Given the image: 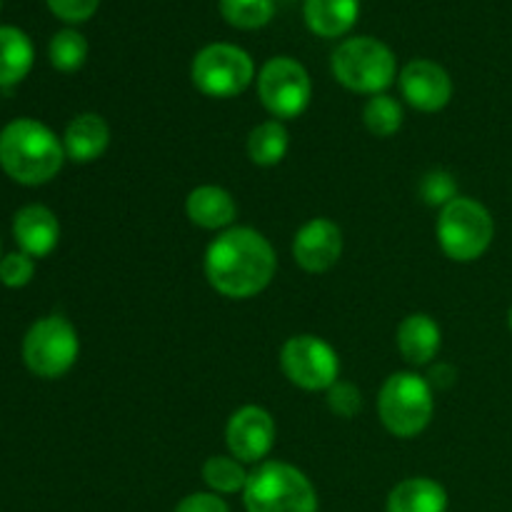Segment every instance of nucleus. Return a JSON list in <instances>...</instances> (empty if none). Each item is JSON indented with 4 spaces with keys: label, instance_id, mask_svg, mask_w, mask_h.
Here are the masks:
<instances>
[{
    "label": "nucleus",
    "instance_id": "nucleus-10",
    "mask_svg": "<svg viewBox=\"0 0 512 512\" xmlns=\"http://www.w3.org/2000/svg\"><path fill=\"white\" fill-rule=\"evenodd\" d=\"M280 368L290 383L315 393L338 383L340 358L318 335H293L280 350Z\"/></svg>",
    "mask_w": 512,
    "mask_h": 512
},
{
    "label": "nucleus",
    "instance_id": "nucleus-4",
    "mask_svg": "<svg viewBox=\"0 0 512 512\" xmlns=\"http://www.w3.org/2000/svg\"><path fill=\"white\" fill-rule=\"evenodd\" d=\"M330 65H333V75L340 85L365 95H380L393 85L395 75H398L393 50L368 35L350 38L338 45Z\"/></svg>",
    "mask_w": 512,
    "mask_h": 512
},
{
    "label": "nucleus",
    "instance_id": "nucleus-30",
    "mask_svg": "<svg viewBox=\"0 0 512 512\" xmlns=\"http://www.w3.org/2000/svg\"><path fill=\"white\" fill-rule=\"evenodd\" d=\"M175 512H230L228 503L218 493H193L178 503Z\"/></svg>",
    "mask_w": 512,
    "mask_h": 512
},
{
    "label": "nucleus",
    "instance_id": "nucleus-12",
    "mask_svg": "<svg viewBox=\"0 0 512 512\" xmlns=\"http://www.w3.org/2000/svg\"><path fill=\"white\" fill-rule=\"evenodd\" d=\"M400 90L403 98L420 113H438L453 98V80L443 65L433 60H410L400 70Z\"/></svg>",
    "mask_w": 512,
    "mask_h": 512
},
{
    "label": "nucleus",
    "instance_id": "nucleus-27",
    "mask_svg": "<svg viewBox=\"0 0 512 512\" xmlns=\"http://www.w3.org/2000/svg\"><path fill=\"white\" fill-rule=\"evenodd\" d=\"M35 275V263L30 255H25L23 250L18 253H8L0 258V283L5 288H25V285L33 280Z\"/></svg>",
    "mask_w": 512,
    "mask_h": 512
},
{
    "label": "nucleus",
    "instance_id": "nucleus-7",
    "mask_svg": "<svg viewBox=\"0 0 512 512\" xmlns=\"http://www.w3.org/2000/svg\"><path fill=\"white\" fill-rule=\"evenodd\" d=\"M80 340L73 323L63 315H45L35 320L23 338V363L43 380H58L75 365Z\"/></svg>",
    "mask_w": 512,
    "mask_h": 512
},
{
    "label": "nucleus",
    "instance_id": "nucleus-3",
    "mask_svg": "<svg viewBox=\"0 0 512 512\" xmlns=\"http://www.w3.org/2000/svg\"><path fill=\"white\" fill-rule=\"evenodd\" d=\"M248 512H318V493L303 470L288 463H263L243 490Z\"/></svg>",
    "mask_w": 512,
    "mask_h": 512
},
{
    "label": "nucleus",
    "instance_id": "nucleus-9",
    "mask_svg": "<svg viewBox=\"0 0 512 512\" xmlns=\"http://www.w3.org/2000/svg\"><path fill=\"white\" fill-rule=\"evenodd\" d=\"M258 95L275 120H290L305 113L313 98L310 75L298 60L273 58L258 75Z\"/></svg>",
    "mask_w": 512,
    "mask_h": 512
},
{
    "label": "nucleus",
    "instance_id": "nucleus-26",
    "mask_svg": "<svg viewBox=\"0 0 512 512\" xmlns=\"http://www.w3.org/2000/svg\"><path fill=\"white\" fill-rule=\"evenodd\" d=\"M420 195L428 205H448L458 198V183L448 170H430L420 183Z\"/></svg>",
    "mask_w": 512,
    "mask_h": 512
},
{
    "label": "nucleus",
    "instance_id": "nucleus-8",
    "mask_svg": "<svg viewBox=\"0 0 512 512\" xmlns=\"http://www.w3.org/2000/svg\"><path fill=\"white\" fill-rule=\"evenodd\" d=\"M193 85L210 98H235L255 78L253 58L233 43L205 45L190 68Z\"/></svg>",
    "mask_w": 512,
    "mask_h": 512
},
{
    "label": "nucleus",
    "instance_id": "nucleus-25",
    "mask_svg": "<svg viewBox=\"0 0 512 512\" xmlns=\"http://www.w3.org/2000/svg\"><path fill=\"white\" fill-rule=\"evenodd\" d=\"M363 120L365 128L370 130L378 138H390L400 130L403 125V108H400L398 100L393 95H373V98L365 103L363 108Z\"/></svg>",
    "mask_w": 512,
    "mask_h": 512
},
{
    "label": "nucleus",
    "instance_id": "nucleus-23",
    "mask_svg": "<svg viewBox=\"0 0 512 512\" xmlns=\"http://www.w3.org/2000/svg\"><path fill=\"white\" fill-rule=\"evenodd\" d=\"M50 63L60 73H75V70L83 68L85 58H88V40L83 33L73 28L58 30L50 40Z\"/></svg>",
    "mask_w": 512,
    "mask_h": 512
},
{
    "label": "nucleus",
    "instance_id": "nucleus-6",
    "mask_svg": "<svg viewBox=\"0 0 512 512\" xmlns=\"http://www.w3.org/2000/svg\"><path fill=\"white\" fill-rule=\"evenodd\" d=\"M495 235L493 215L483 203L470 198H455L440 210L438 243L455 263H473L483 258Z\"/></svg>",
    "mask_w": 512,
    "mask_h": 512
},
{
    "label": "nucleus",
    "instance_id": "nucleus-1",
    "mask_svg": "<svg viewBox=\"0 0 512 512\" xmlns=\"http://www.w3.org/2000/svg\"><path fill=\"white\" fill-rule=\"evenodd\" d=\"M275 268L273 245L253 228L225 230L205 250V278L225 298L245 300L263 293Z\"/></svg>",
    "mask_w": 512,
    "mask_h": 512
},
{
    "label": "nucleus",
    "instance_id": "nucleus-17",
    "mask_svg": "<svg viewBox=\"0 0 512 512\" xmlns=\"http://www.w3.org/2000/svg\"><path fill=\"white\" fill-rule=\"evenodd\" d=\"M440 325L430 315L413 313L398 325V350L410 365H428L440 353Z\"/></svg>",
    "mask_w": 512,
    "mask_h": 512
},
{
    "label": "nucleus",
    "instance_id": "nucleus-5",
    "mask_svg": "<svg viewBox=\"0 0 512 512\" xmlns=\"http://www.w3.org/2000/svg\"><path fill=\"white\" fill-rule=\"evenodd\" d=\"M435 400L430 383L415 373H395L378 395V415L395 438H415L433 420Z\"/></svg>",
    "mask_w": 512,
    "mask_h": 512
},
{
    "label": "nucleus",
    "instance_id": "nucleus-21",
    "mask_svg": "<svg viewBox=\"0 0 512 512\" xmlns=\"http://www.w3.org/2000/svg\"><path fill=\"white\" fill-rule=\"evenodd\" d=\"M290 138L280 120H265L248 135V155L255 165L273 168L288 155Z\"/></svg>",
    "mask_w": 512,
    "mask_h": 512
},
{
    "label": "nucleus",
    "instance_id": "nucleus-2",
    "mask_svg": "<svg viewBox=\"0 0 512 512\" xmlns=\"http://www.w3.org/2000/svg\"><path fill=\"white\" fill-rule=\"evenodd\" d=\"M65 163L63 140L35 118L10 120L0 130V168L20 185H45Z\"/></svg>",
    "mask_w": 512,
    "mask_h": 512
},
{
    "label": "nucleus",
    "instance_id": "nucleus-28",
    "mask_svg": "<svg viewBox=\"0 0 512 512\" xmlns=\"http://www.w3.org/2000/svg\"><path fill=\"white\" fill-rule=\"evenodd\" d=\"M45 3L55 18L65 20V23H85L95 15L100 0H45Z\"/></svg>",
    "mask_w": 512,
    "mask_h": 512
},
{
    "label": "nucleus",
    "instance_id": "nucleus-34",
    "mask_svg": "<svg viewBox=\"0 0 512 512\" xmlns=\"http://www.w3.org/2000/svg\"><path fill=\"white\" fill-rule=\"evenodd\" d=\"M0 258H3V255H0Z\"/></svg>",
    "mask_w": 512,
    "mask_h": 512
},
{
    "label": "nucleus",
    "instance_id": "nucleus-19",
    "mask_svg": "<svg viewBox=\"0 0 512 512\" xmlns=\"http://www.w3.org/2000/svg\"><path fill=\"white\" fill-rule=\"evenodd\" d=\"M388 512H448V493L430 478H408L390 490Z\"/></svg>",
    "mask_w": 512,
    "mask_h": 512
},
{
    "label": "nucleus",
    "instance_id": "nucleus-33",
    "mask_svg": "<svg viewBox=\"0 0 512 512\" xmlns=\"http://www.w3.org/2000/svg\"><path fill=\"white\" fill-rule=\"evenodd\" d=\"M0 5H3V0H0Z\"/></svg>",
    "mask_w": 512,
    "mask_h": 512
},
{
    "label": "nucleus",
    "instance_id": "nucleus-29",
    "mask_svg": "<svg viewBox=\"0 0 512 512\" xmlns=\"http://www.w3.org/2000/svg\"><path fill=\"white\" fill-rule=\"evenodd\" d=\"M328 405L335 415L340 418H353L355 413L363 405V398H360V390L350 383H335L333 388L328 390Z\"/></svg>",
    "mask_w": 512,
    "mask_h": 512
},
{
    "label": "nucleus",
    "instance_id": "nucleus-22",
    "mask_svg": "<svg viewBox=\"0 0 512 512\" xmlns=\"http://www.w3.org/2000/svg\"><path fill=\"white\" fill-rule=\"evenodd\" d=\"M248 475L243 463L235 460L233 455H213L205 460L203 465V480L213 493L218 495H233L245 490L248 485Z\"/></svg>",
    "mask_w": 512,
    "mask_h": 512
},
{
    "label": "nucleus",
    "instance_id": "nucleus-32",
    "mask_svg": "<svg viewBox=\"0 0 512 512\" xmlns=\"http://www.w3.org/2000/svg\"><path fill=\"white\" fill-rule=\"evenodd\" d=\"M508 325H510V333H512V308H510V313H508Z\"/></svg>",
    "mask_w": 512,
    "mask_h": 512
},
{
    "label": "nucleus",
    "instance_id": "nucleus-16",
    "mask_svg": "<svg viewBox=\"0 0 512 512\" xmlns=\"http://www.w3.org/2000/svg\"><path fill=\"white\" fill-rule=\"evenodd\" d=\"M185 213H188L190 223L205 230H223L238 215V205H235L233 195L218 185H200L185 200Z\"/></svg>",
    "mask_w": 512,
    "mask_h": 512
},
{
    "label": "nucleus",
    "instance_id": "nucleus-18",
    "mask_svg": "<svg viewBox=\"0 0 512 512\" xmlns=\"http://www.w3.org/2000/svg\"><path fill=\"white\" fill-rule=\"evenodd\" d=\"M303 15L315 35L340 38L358 23L360 0H305Z\"/></svg>",
    "mask_w": 512,
    "mask_h": 512
},
{
    "label": "nucleus",
    "instance_id": "nucleus-15",
    "mask_svg": "<svg viewBox=\"0 0 512 512\" xmlns=\"http://www.w3.org/2000/svg\"><path fill=\"white\" fill-rule=\"evenodd\" d=\"M108 143V123L95 113H83L70 120L63 135L65 158H70L73 163H93L108 150Z\"/></svg>",
    "mask_w": 512,
    "mask_h": 512
},
{
    "label": "nucleus",
    "instance_id": "nucleus-20",
    "mask_svg": "<svg viewBox=\"0 0 512 512\" xmlns=\"http://www.w3.org/2000/svg\"><path fill=\"white\" fill-rule=\"evenodd\" d=\"M35 60L33 43L15 25H0V88L20 83Z\"/></svg>",
    "mask_w": 512,
    "mask_h": 512
},
{
    "label": "nucleus",
    "instance_id": "nucleus-14",
    "mask_svg": "<svg viewBox=\"0 0 512 512\" xmlns=\"http://www.w3.org/2000/svg\"><path fill=\"white\" fill-rule=\"evenodd\" d=\"M13 238L30 258H45L60 240V223L45 205H25L13 218Z\"/></svg>",
    "mask_w": 512,
    "mask_h": 512
},
{
    "label": "nucleus",
    "instance_id": "nucleus-31",
    "mask_svg": "<svg viewBox=\"0 0 512 512\" xmlns=\"http://www.w3.org/2000/svg\"><path fill=\"white\" fill-rule=\"evenodd\" d=\"M430 378H433L435 383L440 385V388H448V385L453 383L455 373H453V368H450V365H438V368H433Z\"/></svg>",
    "mask_w": 512,
    "mask_h": 512
},
{
    "label": "nucleus",
    "instance_id": "nucleus-13",
    "mask_svg": "<svg viewBox=\"0 0 512 512\" xmlns=\"http://www.w3.org/2000/svg\"><path fill=\"white\" fill-rule=\"evenodd\" d=\"M343 253V233L328 218H313L295 233L293 258L305 273H325Z\"/></svg>",
    "mask_w": 512,
    "mask_h": 512
},
{
    "label": "nucleus",
    "instance_id": "nucleus-24",
    "mask_svg": "<svg viewBox=\"0 0 512 512\" xmlns=\"http://www.w3.org/2000/svg\"><path fill=\"white\" fill-rule=\"evenodd\" d=\"M220 15L233 28L258 30L275 15V0H220Z\"/></svg>",
    "mask_w": 512,
    "mask_h": 512
},
{
    "label": "nucleus",
    "instance_id": "nucleus-11",
    "mask_svg": "<svg viewBox=\"0 0 512 512\" xmlns=\"http://www.w3.org/2000/svg\"><path fill=\"white\" fill-rule=\"evenodd\" d=\"M230 455L240 463H260L268 458L275 445V420L273 415L258 405H245L235 410L225 430Z\"/></svg>",
    "mask_w": 512,
    "mask_h": 512
}]
</instances>
